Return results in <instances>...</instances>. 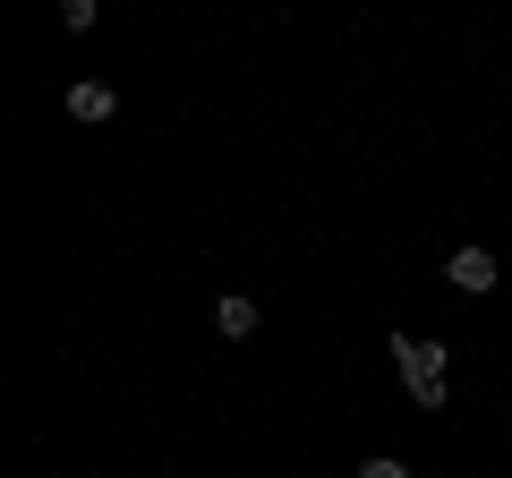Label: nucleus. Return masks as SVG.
I'll use <instances>...</instances> for the list:
<instances>
[{
    "label": "nucleus",
    "mask_w": 512,
    "mask_h": 478,
    "mask_svg": "<svg viewBox=\"0 0 512 478\" xmlns=\"http://www.w3.org/2000/svg\"><path fill=\"white\" fill-rule=\"evenodd\" d=\"M359 478H410V461H393V453H367V461H359Z\"/></svg>",
    "instance_id": "39448f33"
},
{
    "label": "nucleus",
    "mask_w": 512,
    "mask_h": 478,
    "mask_svg": "<svg viewBox=\"0 0 512 478\" xmlns=\"http://www.w3.org/2000/svg\"><path fill=\"white\" fill-rule=\"evenodd\" d=\"M393 368H402V393L419 410H444V376H453V350L419 342V333H393Z\"/></svg>",
    "instance_id": "f257e3e1"
},
{
    "label": "nucleus",
    "mask_w": 512,
    "mask_h": 478,
    "mask_svg": "<svg viewBox=\"0 0 512 478\" xmlns=\"http://www.w3.org/2000/svg\"><path fill=\"white\" fill-rule=\"evenodd\" d=\"M444 282L470 291V299H487L495 282H504V265H495V248H453V257H444Z\"/></svg>",
    "instance_id": "f03ea898"
},
{
    "label": "nucleus",
    "mask_w": 512,
    "mask_h": 478,
    "mask_svg": "<svg viewBox=\"0 0 512 478\" xmlns=\"http://www.w3.org/2000/svg\"><path fill=\"white\" fill-rule=\"evenodd\" d=\"M111 111H120V94H111L103 77H77V86H69V120H86V129H103Z\"/></svg>",
    "instance_id": "7ed1b4c3"
},
{
    "label": "nucleus",
    "mask_w": 512,
    "mask_h": 478,
    "mask_svg": "<svg viewBox=\"0 0 512 478\" xmlns=\"http://www.w3.org/2000/svg\"><path fill=\"white\" fill-rule=\"evenodd\" d=\"M504 436H512V427H504Z\"/></svg>",
    "instance_id": "423d86ee"
},
{
    "label": "nucleus",
    "mask_w": 512,
    "mask_h": 478,
    "mask_svg": "<svg viewBox=\"0 0 512 478\" xmlns=\"http://www.w3.org/2000/svg\"><path fill=\"white\" fill-rule=\"evenodd\" d=\"M214 333H222V342H248V333H256V299H248V291H231V299L214 308Z\"/></svg>",
    "instance_id": "20e7f679"
}]
</instances>
